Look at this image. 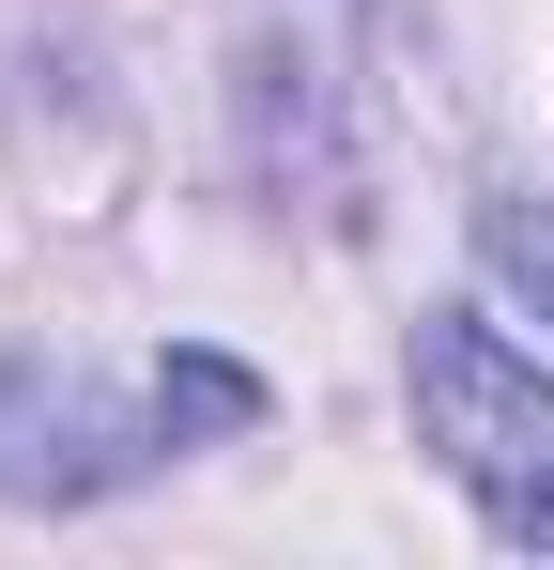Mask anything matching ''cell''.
Listing matches in <instances>:
<instances>
[{
  "mask_svg": "<svg viewBox=\"0 0 554 570\" xmlns=\"http://www.w3.org/2000/svg\"><path fill=\"white\" fill-rule=\"evenodd\" d=\"M400 385H416V448L493 509V540L554 556V371L508 355L477 308H432L416 355H400Z\"/></svg>",
  "mask_w": 554,
  "mask_h": 570,
  "instance_id": "cell-1",
  "label": "cell"
},
{
  "mask_svg": "<svg viewBox=\"0 0 554 570\" xmlns=\"http://www.w3.org/2000/svg\"><path fill=\"white\" fill-rule=\"evenodd\" d=\"M477 278L508 293V308H540V340H554V200L477 186Z\"/></svg>",
  "mask_w": 554,
  "mask_h": 570,
  "instance_id": "cell-3",
  "label": "cell"
},
{
  "mask_svg": "<svg viewBox=\"0 0 554 570\" xmlns=\"http://www.w3.org/2000/svg\"><path fill=\"white\" fill-rule=\"evenodd\" d=\"M170 463V416L155 401H108L78 371H0V493L16 509H92V493H123V478Z\"/></svg>",
  "mask_w": 554,
  "mask_h": 570,
  "instance_id": "cell-2",
  "label": "cell"
},
{
  "mask_svg": "<svg viewBox=\"0 0 554 570\" xmlns=\"http://www.w3.org/2000/svg\"><path fill=\"white\" fill-rule=\"evenodd\" d=\"M369 16H400V0H369Z\"/></svg>",
  "mask_w": 554,
  "mask_h": 570,
  "instance_id": "cell-5",
  "label": "cell"
},
{
  "mask_svg": "<svg viewBox=\"0 0 554 570\" xmlns=\"http://www.w3.org/2000/svg\"><path fill=\"white\" fill-rule=\"evenodd\" d=\"M155 416H170V448H185V432H247L263 385L231 371V355H170V371H155Z\"/></svg>",
  "mask_w": 554,
  "mask_h": 570,
  "instance_id": "cell-4",
  "label": "cell"
}]
</instances>
